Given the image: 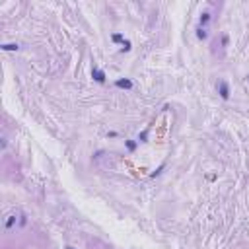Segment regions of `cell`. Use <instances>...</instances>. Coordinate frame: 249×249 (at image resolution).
<instances>
[{
	"label": "cell",
	"mask_w": 249,
	"mask_h": 249,
	"mask_svg": "<svg viewBox=\"0 0 249 249\" xmlns=\"http://www.w3.org/2000/svg\"><path fill=\"white\" fill-rule=\"evenodd\" d=\"M218 94H220L222 99H230V86H228V82H220L218 84Z\"/></svg>",
	"instance_id": "obj_1"
},
{
	"label": "cell",
	"mask_w": 249,
	"mask_h": 249,
	"mask_svg": "<svg viewBox=\"0 0 249 249\" xmlns=\"http://www.w3.org/2000/svg\"><path fill=\"white\" fill-rule=\"evenodd\" d=\"M92 78L95 80V82H99V84H103L105 82V72H103V70H99V68H92Z\"/></svg>",
	"instance_id": "obj_2"
},
{
	"label": "cell",
	"mask_w": 249,
	"mask_h": 249,
	"mask_svg": "<svg viewBox=\"0 0 249 249\" xmlns=\"http://www.w3.org/2000/svg\"><path fill=\"white\" fill-rule=\"evenodd\" d=\"M115 86L117 88H124V90H130L132 88V82L129 78H121V80H117V82H115Z\"/></svg>",
	"instance_id": "obj_3"
},
{
	"label": "cell",
	"mask_w": 249,
	"mask_h": 249,
	"mask_svg": "<svg viewBox=\"0 0 249 249\" xmlns=\"http://www.w3.org/2000/svg\"><path fill=\"white\" fill-rule=\"evenodd\" d=\"M16 222H18V216H16V214H10V216L6 218V224H4V228H6V230H10V228L16 224Z\"/></svg>",
	"instance_id": "obj_4"
},
{
	"label": "cell",
	"mask_w": 249,
	"mask_h": 249,
	"mask_svg": "<svg viewBox=\"0 0 249 249\" xmlns=\"http://www.w3.org/2000/svg\"><path fill=\"white\" fill-rule=\"evenodd\" d=\"M208 22H210V14H208V12H202V14H201V28L208 25Z\"/></svg>",
	"instance_id": "obj_5"
},
{
	"label": "cell",
	"mask_w": 249,
	"mask_h": 249,
	"mask_svg": "<svg viewBox=\"0 0 249 249\" xmlns=\"http://www.w3.org/2000/svg\"><path fill=\"white\" fill-rule=\"evenodd\" d=\"M197 37L204 41V39H206V37H208V31H206V29H204V28H201V25H199V29H197Z\"/></svg>",
	"instance_id": "obj_6"
},
{
	"label": "cell",
	"mask_w": 249,
	"mask_h": 249,
	"mask_svg": "<svg viewBox=\"0 0 249 249\" xmlns=\"http://www.w3.org/2000/svg\"><path fill=\"white\" fill-rule=\"evenodd\" d=\"M18 49H20L18 43H6V45H2V51H18Z\"/></svg>",
	"instance_id": "obj_7"
},
{
	"label": "cell",
	"mask_w": 249,
	"mask_h": 249,
	"mask_svg": "<svg viewBox=\"0 0 249 249\" xmlns=\"http://www.w3.org/2000/svg\"><path fill=\"white\" fill-rule=\"evenodd\" d=\"M111 39H113L115 43H124V41H123V35H121V33H113V37H111Z\"/></svg>",
	"instance_id": "obj_8"
},
{
	"label": "cell",
	"mask_w": 249,
	"mask_h": 249,
	"mask_svg": "<svg viewBox=\"0 0 249 249\" xmlns=\"http://www.w3.org/2000/svg\"><path fill=\"white\" fill-rule=\"evenodd\" d=\"M127 148H129L130 152H132V150L136 148V142H132V140H127Z\"/></svg>",
	"instance_id": "obj_9"
},
{
	"label": "cell",
	"mask_w": 249,
	"mask_h": 249,
	"mask_svg": "<svg viewBox=\"0 0 249 249\" xmlns=\"http://www.w3.org/2000/svg\"><path fill=\"white\" fill-rule=\"evenodd\" d=\"M25 224H28V218H25V214H22L20 216V226H25Z\"/></svg>",
	"instance_id": "obj_10"
},
{
	"label": "cell",
	"mask_w": 249,
	"mask_h": 249,
	"mask_svg": "<svg viewBox=\"0 0 249 249\" xmlns=\"http://www.w3.org/2000/svg\"><path fill=\"white\" fill-rule=\"evenodd\" d=\"M64 249H74V247H64Z\"/></svg>",
	"instance_id": "obj_11"
},
{
	"label": "cell",
	"mask_w": 249,
	"mask_h": 249,
	"mask_svg": "<svg viewBox=\"0 0 249 249\" xmlns=\"http://www.w3.org/2000/svg\"><path fill=\"white\" fill-rule=\"evenodd\" d=\"M247 80H249V76H247Z\"/></svg>",
	"instance_id": "obj_12"
}]
</instances>
